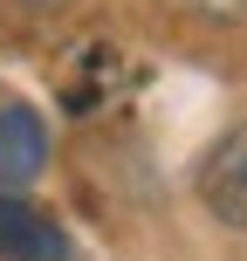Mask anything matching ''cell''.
I'll return each instance as SVG.
<instances>
[{
  "mask_svg": "<svg viewBox=\"0 0 247 261\" xmlns=\"http://www.w3.org/2000/svg\"><path fill=\"white\" fill-rule=\"evenodd\" d=\"M199 199H206V213L220 227H240L247 234V124H234L206 151V165H199Z\"/></svg>",
  "mask_w": 247,
  "mask_h": 261,
  "instance_id": "obj_1",
  "label": "cell"
},
{
  "mask_svg": "<svg viewBox=\"0 0 247 261\" xmlns=\"http://www.w3.org/2000/svg\"><path fill=\"white\" fill-rule=\"evenodd\" d=\"M0 261H69L62 220H48L41 206L0 193Z\"/></svg>",
  "mask_w": 247,
  "mask_h": 261,
  "instance_id": "obj_2",
  "label": "cell"
},
{
  "mask_svg": "<svg viewBox=\"0 0 247 261\" xmlns=\"http://www.w3.org/2000/svg\"><path fill=\"white\" fill-rule=\"evenodd\" d=\"M48 165V124L35 103H0V186H28Z\"/></svg>",
  "mask_w": 247,
  "mask_h": 261,
  "instance_id": "obj_3",
  "label": "cell"
},
{
  "mask_svg": "<svg viewBox=\"0 0 247 261\" xmlns=\"http://www.w3.org/2000/svg\"><path fill=\"white\" fill-rule=\"evenodd\" d=\"M199 21H247V0H185Z\"/></svg>",
  "mask_w": 247,
  "mask_h": 261,
  "instance_id": "obj_4",
  "label": "cell"
},
{
  "mask_svg": "<svg viewBox=\"0 0 247 261\" xmlns=\"http://www.w3.org/2000/svg\"><path fill=\"white\" fill-rule=\"evenodd\" d=\"M21 7H35V14H55V7H69V0H21Z\"/></svg>",
  "mask_w": 247,
  "mask_h": 261,
  "instance_id": "obj_5",
  "label": "cell"
}]
</instances>
